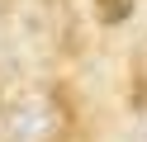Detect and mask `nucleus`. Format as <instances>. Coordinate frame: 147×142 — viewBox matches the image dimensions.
I'll list each match as a JSON object with an SVG mask.
<instances>
[{"label": "nucleus", "instance_id": "f257e3e1", "mask_svg": "<svg viewBox=\"0 0 147 142\" xmlns=\"http://www.w3.org/2000/svg\"><path fill=\"white\" fill-rule=\"evenodd\" d=\"M5 142H67V114L52 95L33 90L19 95V100L5 109V128H0Z\"/></svg>", "mask_w": 147, "mask_h": 142}, {"label": "nucleus", "instance_id": "f03ea898", "mask_svg": "<svg viewBox=\"0 0 147 142\" xmlns=\"http://www.w3.org/2000/svg\"><path fill=\"white\" fill-rule=\"evenodd\" d=\"M90 9H95L100 24H123L133 14V0H90Z\"/></svg>", "mask_w": 147, "mask_h": 142}, {"label": "nucleus", "instance_id": "7ed1b4c3", "mask_svg": "<svg viewBox=\"0 0 147 142\" xmlns=\"http://www.w3.org/2000/svg\"><path fill=\"white\" fill-rule=\"evenodd\" d=\"M138 142H147V123H142V128H138Z\"/></svg>", "mask_w": 147, "mask_h": 142}]
</instances>
